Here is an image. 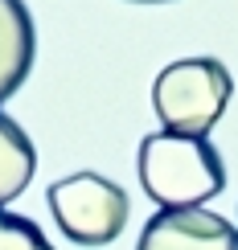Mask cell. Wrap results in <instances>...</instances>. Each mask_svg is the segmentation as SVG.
Masks as SVG:
<instances>
[{
    "label": "cell",
    "mask_w": 238,
    "mask_h": 250,
    "mask_svg": "<svg viewBox=\"0 0 238 250\" xmlns=\"http://www.w3.org/2000/svg\"><path fill=\"white\" fill-rule=\"evenodd\" d=\"M37 172V152L33 140L25 135V127L0 111V205H8L13 197H21L29 189Z\"/></svg>",
    "instance_id": "8992f818"
},
{
    "label": "cell",
    "mask_w": 238,
    "mask_h": 250,
    "mask_svg": "<svg viewBox=\"0 0 238 250\" xmlns=\"http://www.w3.org/2000/svg\"><path fill=\"white\" fill-rule=\"evenodd\" d=\"M136 250H238V230L210 209H160L148 217Z\"/></svg>",
    "instance_id": "277c9868"
},
{
    "label": "cell",
    "mask_w": 238,
    "mask_h": 250,
    "mask_svg": "<svg viewBox=\"0 0 238 250\" xmlns=\"http://www.w3.org/2000/svg\"><path fill=\"white\" fill-rule=\"evenodd\" d=\"M140 185L160 209H201L226 189V164L205 135L152 131L140 140Z\"/></svg>",
    "instance_id": "6da1fadb"
},
{
    "label": "cell",
    "mask_w": 238,
    "mask_h": 250,
    "mask_svg": "<svg viewBox=\"0 0 238 250\" xmlns=\"http://www.w3.org/2000/svg\"><path fill=\"white\" fill-rule=\"evenodd\" d=\"M37 58V29L25 0H0V103L17 95Z\"/></svg>",
    "instance_id": "5b68a950"
},
{
    "label": "cell",
    "mask_w": 238,
    "mask_h": 250,
    "mask_svg": "<svg viewBox=\"0 0 238 250\" xmlns=\"http://www.w3.org/2000/svg\"><path fill=\"white\" fill-rule=\"evenodd\" d=\"M0 250H54L37 222L0 209Z\"/></svg>",
    "instance_id": "52a82bcc"
},
{
    "label": "cell",
    "mask_w": 238,
    "mask_h": 250,
    "mask_svg": "<svg viewBox=\"0 0 238 250\" xmlns=\"http://www.w3.org/2000/svg\"><path fill=\"white\" fill-rule=\"evenodd\" d=\"M131 4H169V0H131Z\"/></svg>",
    "instance_id": "ba28073f"
},
{
    "label": "cell",
    "mask_w": 238,
    "mask_h": 250,
    "mask_svg": "<svg viewBox=\"0 0 238 250\" xmlns=\"http://www.w3.org/2000/svg\"><path fill=\"white\" fill-rule=\"evenodd\" d=\"M58 230L78 246H107L128 226L131 201L111 176L103 172H70L45 193Z\"/></svg>",
    "instance_id": "3957f363"
},
{
    "label": "cell",
    "mask_w": 238,
    "mask_h": 250,
    "mask_svg": "<svg viewBox=\"0 0 238 250\" xmlns=\"http://www.w3.org/2000/svg\"><path fill=\"white\" fill-rule=\"evenodd\" d=\"M234 95V78L218 58H181L152 82V111L173 135H210L226 115Z\"/></svg>",
    "instance_id": "7a4b0ae2"
}]
</instances>
